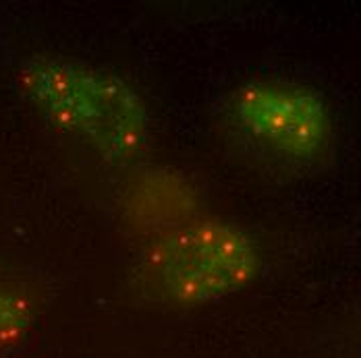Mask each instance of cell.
Instances as JSON below:
<instances>
[{
    "label": "cell",
    "instance_id": "1",
    "mask_svg": "<svg viewBox=\"0 0 361 358\" xmlns=\"http://www.w3.org/2000/svg\"><path fill=\"white\" fill-rule=\"evenodd\" d=\"M21 94L56 131L114 164L133 162L149 139L144 98L114 72L63 58H30L17 75Z\"/></svg>",
    "mask_w": 361,
    "mask_h": 358
},
{
    "label": "cell",
    "instance_id": "2",
    "mask_svg": "<svg viewBox=\"0 0 361 358\" xmlns=\"http://www.w3.org/2000/svg\"><path fill=\"white\" fill-rule=\"evenodd\" d=\"M259 252L239 226L195 217L154 236L135 269V286L147 300L171 309L212 305L252 284Z\"/></svg>",
    "mask_w": 361,
    "mask_h": 358
},
{
    "label": "cell",
    "instance_id": "3",
    "mask_svg": "<svg viewBox=\"0 0 361 358\" xmlns=\"http://www.w3.org/2000/svg\"><path fill=\"white\" fill-rule=\"evenodd\" d=\"M228 120L255 151L310 166L330 149L332 116L320 94L285 81H250L228 100Z\"/></svg>",
    "mask_w": 361,
    "mask_h": 358
},
{
    "label": "cell",
    "instance_id": "4",
    "mask_svg": "<svg viewBox=\"0 0 361 358\" xmlns=\"http://www.w3.org/2000/svg\"><path fill=\"white\" fill-rule=\"evenodd\" d=\"M193 199V188L179 174L169 170H152L131 188L129 212L135 222H140L137 226H145L149 230L158 228V236L195 219L191 214Z\"/></svg>",
    "mask_w": 361,
    "mask_h": 358
},
{
    "label": "cell",
    "instance_id": "5",
    "mask_svg": "<svg viewBox=\"0 0 361 358\" xmlns=\"http://www.w3.org/2000/svg\"><path fill=\"white\" fill-rule=\"evenodd\" d=\"M37 307L23 286L0 280V357L15 352L34 331Z\"/></svg>",
    "mask_w": 361,
    "mask_h": 358
}]
</instances>
